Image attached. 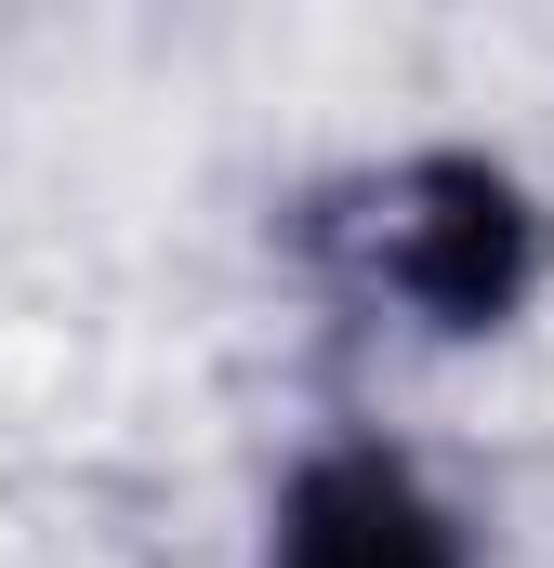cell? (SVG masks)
I'll return each mask as SVG.
<instances>
[{
    "instance_id": "cell-1",
    "label": "cell",
    "mask_w": 554,
    "mask_h": 568,
    "mask_svg": "<svg viewBox=\"0 0 554 568\" xmlns=\"http://www.w3.org/2000/svg\"><path fill=\"white\" fill-rule=\"evenodd\" d=\"M529 265V225L489 172H422L410 212H397V278L435 304V317H489Z\"/></svg>"
},
{
    "instance_id": "cell-2",
    "label": "cell",
    "mask_w": 554,
    "mask_h": 568,
    "mask_svg": "<svg viewBox=\"0 0 554 568\" xmlns=\"http://www.w3.org/2000/svg\"><path fill=\"white\" fill-rule=\"evenodd\" d=\"M290 568H462L397 463H317L290 489Z\"/></svg>"
}]
</instances>
